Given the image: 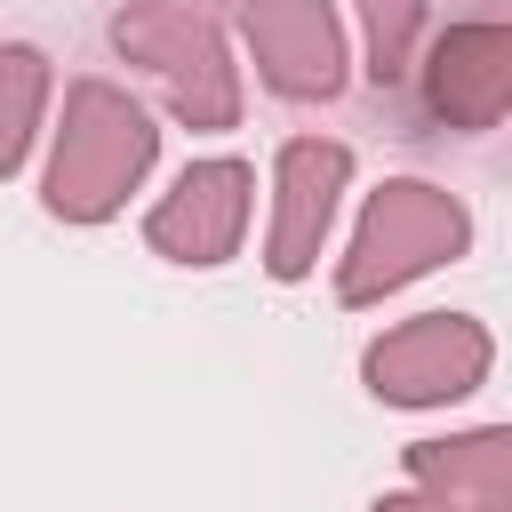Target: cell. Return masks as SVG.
Masks as SVG:
<instances>
[{"mask_svg": "<svg viewBox=\"0 0 512 512\" xmlns=\"http://www.w3.org/2000/svg\"><path fill=\"white\" fill-rule=\"evenodd\" d=\"M416 104L432 128H456V136L496 128L512 112V24L472 16V24L432 32V48L416 64Z\"/></svg>", "mask_w": 512, "mask_h": 512, "instance_id": "5", "label": "cell"}, {"mask_svg": "<svg viewBox=\"0 0 512 512\" xmlns=\"http://www.w3.org/2000/svg\"><path fill=\"white\" fill-rule=\"evenodd\" d=\"M368 512H512V504H488V496H448V488H392V496H376Z\"/></svg>", "mask_w": 512, "mask_h": 512, "instance_id": "12", "label": "cell"}, {"mask_svg": "<svg viewBox=\"0 0 512 512\" xmlns=\"http://www.w3.org/2000/svg\"><path fill=\"white\" fill-rule=\"evenodd\" d=\"M152 160H160L152 112L120 80L88 72V80L64 88V120H56V152H48V176H40V208L56 224H104V216L128 208V192L152 176Z\"/></svg>", "mask_w": 512, "mask_h": 512, "instance_id": "1", "label": "cell"}, {"mask_svg": "<svg viewBox=\"0 0 512 512\" xmlns=\"http://www.w3.org/2000/svg\"><path fill=\"white\" fill-rule=\"evenodd\" d=\"M472 248V208L448 192V184H424V176H384L352 224V248L336 256V304H384L392 288L456 264Z\"/></svg>", "mask_w": 512, "mask_h": 512, "instance_id": "2", "label": "cell"}, {"mask_svg": "<svg viewBox=\"0 0 512 512\" xmlns=\"http://www.w3.org/2000/svg\"><path fill=\"white\" fill-rule=\"evenodd\" d=\"M496 368V344L472 312H416L400 328H384L368 352H360V376L384 408H448V400H472Z\"/></svg>", "mask_w": 512, "mask_h": 512, "instance_id": "4", "label": "cell"}, {"mask_svg": "<svg viewBox=\"0 0 512 512\" xmlns=\"http://www.w3.org/2000/svg\"><path fill=\"white\" fill-rule=\"evenodd\" d=\"M240 32H248L272 96H288V104L344 96L352 56H344V24L328 0H240Z\"/></svg>", "mask_w": 512, "mask_h": 512, "instance_id": "8", "label": "cell"}, {"mask_svg": "<svg viewBox=\"0 0 512 512\" xmlns=\"http://www.w3.org/2000/svg\"><path fill=\"white\" fill-rule=\"evenodd\" d=\"M352 184V144L336 136H288L272 160V232H264V272L272 280H304L328 248L336 200Z\"/></svg>", "mask_w": 512, "mask_h": 512, "instance_id": "6", "label": "cell"}, {"mask_svg": "<svg viewBox=\"0 0 512 512\" xmlns=\"http://www.w3.org/2000/svg\"><path fill=\"white\" fill-rule=\"evenodd\" d=\"M0 80H8V136H0V168L24 176L32 160V136H40V104H48V56L32 40H8L0 48Z\"/></svg>", "mask_w": 512, "mask_h": 512, "instance_id": "10", "label": "cell"}, {"mask_svg": "<svg viewBox=\"0 0 512 512\" xmlns=\"http://www.w3.org/2000/svg\"><path fill=\"white\" fill-rule=\"evenodd\" d=\"M248 192H256V168L248 160H192L144 216V248L168 256V264H224L240 256V232H248Z\"/></svg>", "mask_w": 512, "mask_h": 512, "instance_id": "7", "label": "cell"}, {"mask_svg": "<svg viewBox=\"0 0 512 512\" xmlns=\"http://www.w3.org/2000/svg\"><path fill=\"white\" fill-rule=\"evenodd\" d=\"M400 464H408L416 488L512 504V424H480V432H448V440H408Z\"/></svg>", "mask_w": 512, "mask_h": 512, "instance_id": "9", "label": "cell"}, {"mask_svg": "<svg viewBox=\"0 0 512 512\" xmlns=\"http://www.w3.org/2000/svg\"><path fill=\"white\" fill-rule=\"evenodd\" d=\"M416 24H424V0H360V32H368V80L376 88H400L408 80V48H416Z\"/></svg>", "mask_w": 512, "mask_h": 512, "instance_id": "11", "label": "cell"}, {"mask_svg": "<svg viewBox=\"0 0 512 512\" xmlns=\"http://www.w3.org/2000/svg\"><path fill=\"white\" fill-rule=\"evenodd\" d=\"M112 48L160 88V104L184 128H240V64L208 8L192 0H128L112 8Z\"/></svg>", "mask_w": 512, "mask_h": 512, "instance_id": "3", "label": "cell"}]
</instances>
